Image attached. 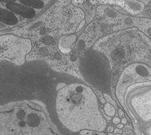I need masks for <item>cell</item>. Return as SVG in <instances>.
Listing matches in <instances>:
<instances>
[{
	"label": "cell",
	"mask_w": 151,
	"mask_h": 135,
	"mask_svg": "<svg viewBox=\"0 0 151 135\" xmlns=\"http://www.w3.org/2000/svg\"><path fill=\"white\" fill-rule=\"evenodd\" d=\"M59 120L69 131L103 132L107 123L100 110L93 90L77 78L59 89L56 97Z\"/></svg>",
	"instance_id": "1"
},
{
	"label": "cell",
	"mask_w": 151,
	"mask_h": 135,
	"mask_svg": "<svg viewBox=\"0 0 151 135\" xmlns=\"http://www.w3.org/2000/svg\"><path fill=\"white\" fill-rule=\"evenodd\" d=\"M92 49L106 56L112 70L129 63H141L151 66V41L136 28L106 36L97 41Z\"/></svg>",
	"instance_id": "2"
},
{
	"label": "cell",
	"mask_w": 151,
	"mask_h": 135,
	"mask_svg": "<svg viewBox=\"0 0 151 135\" xmlns=\"http://www.w3.org/2000/svg\"><path fill=\"white\" fill-rule=\"evenodd\" d=\"M79 69L83 77L93 86L103 90L110 87L111 66L101 52L92 48L85 51L80 59Z\"/></svg>",
	"instance_id": "3"
},
{
	"label": "cell",
	"mask_w": 151,
	"mask_h": 135,
	"mask_svg": "<svg viewBox=\"0 0 151 135\" xmlns=\"http://www.w3.org/2000/svg\"><path fill=\"white\" fill-rule=\"evenodd\" d=\"M31 49L32 43L29 39L12 34L0 37V61L6 60L21 66Z\"/></svg>",
	"instance_id": "4"
},
{
	"label": "cell",
	"mask_w": 151,
	"mask_h": 135,
	"mask_svg": "<svg viewBox=\"0 0 151 135\" xmlns=\"http://www.w3.org/2000/svg\"><path fill=\"white\" fill-rule=\"evenodd\" d=\"M4 5L11 12L26 18H32L35 17L36 12L34 9L14 1H5Z\"/></svg>",
	"instance_id": "5"
},
{
	"label": "cell",
	"mask_w": 151,
	"mask_h": 135,
	"mask_svg": "<svg viewBox=\"0 0 151 135\" xmlns=\"http://www.w3.org/2000/svg\"><path fill=\"white\" fill-rule=\"evenodd\" d=\"M77 40V36L75 34L64 36L58 41V48L60 52L66 54L69 53L73 49V44Z\"/></svg>",
	"instance_id": "6"
},
{
	"label": "cell",
	"mask_w": 151,
	"mask_h": 135,
	"mask_svg": "<svg viewBox=\"0 0 151 135\" xmlns=\"http://www.w3.org/2000/svg\"><path fill=\"white\" fill-rule=\"evenodd\" d=\"M0 21L4 24L14 25L18 22V20L8 10L0 7Z\"/></svg>",
	"instance_id": "7"
},
{
	"label": "cell",
	"mask_w": 151,
	"mask_h": 135,
	"mask_svg": "<svg viewBox=\"0 0 151 135\" xmlns=\"http://www.w3.org/2000/svg\"><path fill=\"white\" fill-rule=\"evenodd\" d=\"M19 3H21V4H24L25 6H27L30 7H33L35 9H42L45 5V1H34V0H25V1H19Z\"/></svg>",
	"instance_id": "8"
},
{
	"label": "cell",
	"mask_w": 151,
	"mask_h": 135,
	"mask_svg": "<svg viewBox=\"0 0 151 135\" xmlns=\"http://www.w3.org/2000/svg\"><path fill=\"white\" fill-rule=\"evenodd\" d=\"M104 111L105 112V114L107 116H110V117L114 116L115 115V112H116L115 107L109 103H107L104 105Z\"/></svg>",
	"instance_id": "9"
},
{
	"label": "cell",
	"mask_w": 151,
	"mask_h": 135,
	"mask_svg": "<svg viewBox=\"0 0 151 135\" xmlns=\"http://www.w3.org/2000/svg\"><path fill=\"white\" fill-rule=\"evenodd\" d=\"M103 96H104V98L106 100V101L107 100V102H108L109 104H110L112 105H114L115 107H116V103L115 102V101L112 99H111L110 96H109L108 94H104Z\"/></svg>",
	"instance_id": "10"
},
{
	"label": "cell",
	"mask_w": 151,
	"mask_h": 135,
	"mask_svg": "<svg viewBox=\"0 0 151 135\" xmlns=\"http://www.w3.org/2000/svg\"><path fill=\"white\" fill-rule=\"evenodd\" d=\"M112 122L114 123H115V124H119V123L120 122V118L115 117L113 119Z\"/></svg>",
	"instance_id": "11"
},
{
	"label": "cell",
	"mask_w": 151,
	"mask_h": 135,
	"mask_svg": "<svg viewBox=\"0 0 151 135\" xmlns=\"http://www.w3.org/2000/svg\"><path fill=\"white\" fill-rule=\"evenodd\" d=\"M84 23H85V21L83 20L82 21H81V22H80V24L79 26L78 27V29H77V31H80V30L82 29V28L83 27V26H84Z\"/></svg>",
	"instance_id": "12"
},
{
	"label": "cell",
	"mask_w": 151,
	"mask_h": 135,
	"mask_svg": "<svg viewBox=\"0 0 151 135\" xmlns=\"http://www.w3.org/2000/svg\"><path fill=\"white\" fill-rule=\"evenodd\" d=\"M118 115H119V116H120V118H123V117L124 116V112H123V111L121 108L118 109Z\"/></svg>",
	"instance_id": "13"
},
{
	"label": "cell",
	"mask_w": 151,
	"mask_h": 135,
	"mask_svg": "<svg viewBox=\"0 0 151 135\" xmlns=\"http://www.w3.org/2000/svg\"><path fill=\"white\" fill-rule=\"evenodd\" d=\"M107 131H108L109 133H112V132H113L114 131V127L112 126H109L108 127H107Z\"/></svg>",
	"instance_id": "14"
},
{
	"label": "cell",
	"mask_w": 151,
	"mask_h": 135,
	"mask_svg": "<svg viewBox=\"0 0 151 135\" xmlns=\"http://www.w3.org/2000/svg\"><path fill=\"white\" fill-rule=\"evenodd\" d=\"M98 93H99V96H100V98L101 103H102V104H105V103H106V100L104 99V98H101V96H102V95H101V94L100 92L98 91Z\"/></svg>",
	"instance_id": "15"
},
{
	"label": "cell",
	"mask_w": 151,
	"mask_h": 135,
	"mask_svg": "<svg viewBox=\"0 0 151 135\" xmlns=\"http://www.w3.org/2000/svg\"><path fill=\"white\" fill-rule=\"evenodd\" d=\"M114 131L115 134H121L122 133V130L120 129H118V128H116L115 130H114Z\"/></svg>",
	"instance_id": "16"
},
{
	"label": "cell",
	"mask_w": 151,
	"mask_h": 135,
	"mask_svg": "<svg viewBox=\"0 0 151 135\" xmlns=\"http://www.w3.org/2000/svg\"><path fill=\"white\" fill-rule=\"evenodd\" d=\"M122 124H126V123H127V119L126 118H123L122 119Z\"/></svg>",
	"instance_id": "17"
},
{
	"label": "cell",
	"mask_w": 151,
	"mask_h": 135,
	"mask_svg": "<svg viewBox=\"0 0 151 135\" xmlns=\"http://www.w3.org/2000/svg\"><path fill=\"white\" fill-rule=\"evenodd\" d=\"M123 127H124V126H123V124H118L117 126H116L117 128H118V129H122V128H123Z\"/></svg>",
	"instance_id": "18"
},
{
	"label": "cell",
	"mask_w": 151,
	"mask_h": 135,
	"mask_svg": "<svg viewBox=\"0 0 151 135\" xmlns=\"http://www.w3.org/2000/svg\"><path fill=\"white\" fill-rule=\"evenodd\" d=\"M107 119L108 120H111V118L110 117H107Z\"/></svg>",
	"instance_id": "19"
},
{
	"label": "cell",
	"mask_w": 151,
	"mask_h": 135,
	"mask_svg": "<svg viewBox=\"0 0 151 135\" xmlns=\"http://www.w3.org/2000/svg\"><path fill=\"white\" fill-rule=\"evenodd\" d=\"M107 135H114V134H112V133H109Z\"/></svg>",
	"instance_id": "20"
},
{
	"label": "cell",
	"mask_w": 151,
	"mask_h": 135,
	"mask_svg": "<svg viewBox=\"0 0 151 135\" xmlns=\"http://www.w3.org/2000/svg\"><path fill=\"white\" fill-rule=\"evenodd\" d=\"M116 135H122V134H116Z\"/></svg>",
	"instance_id": "21"
}]
</instances>
